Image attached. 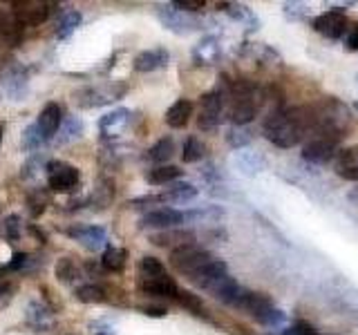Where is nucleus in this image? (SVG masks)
<instances>
[{"label":"nucleus","instance_id":"nucleus-34","mask_svg":"<svg viewBox=\"0 0 358 335\" xmlns=\"http://www.w3.org/2000/svg\"><path fill=\"white\" fill-rule=\"evenodd\" d=\"M280 335H320V333L313 329L309 322H296V324H291V327H287Z\"/></svg>","mask_w":358,"mask_h":335},{"label":"nucleus","instance_id":"nucleus-36","mask_svg":"<svg viewBox=\"0 0 358 335\" xmlns=\"http://www.w3.org/2000/svg\"><path fill=\"white\" fill-rule=\"evenodd\" d=\"M5 237L16 241L20 237V217L18 215H9L5 219Z\"/></svg>","mask_w":358,"mask_h":335},{"label":"nucleus","instance_id":"nucleus-7","mask_svg":"<svg viewBox=\"0 0 358 335\" xmlns=\"http://www.w3.org/2000/svg\"><path fill=\"white\" fill-rule=\"evenodd\" d=\"M184 223V212L182 210H175V208H157L148 215H143L141 228H148V230H171V228H177Z\"/></svg>","mask_w":358,"mask_h":335},{"label":"nucleus","instance_id":"nucleus-1","mask_svg":"<svg viewBox=\"0 0 358 335\" xmlns=\"http://www.w3.org/2000/svg\"><path fill=\"white\" fill-rule=\"evenodd\" d=\"M311 117H305L302 110H282L264 121V137L278 148H294L307 132Z\"/></svg>","mask_w":358,"mask_h":335},{"label":"nucleus","instance_id":"nucleus-28","mask_svg":"<svg viewBox=\"0 0 358 335\" xmlns=\"http://www.w3.org/2000/svg\"><path fill=\"white\" fill-rule=\"evenodd\" d=\"M81 25V14H78L76 9H70V11H65L63 18L59 20V29H56V36H59L61 40L63 38H70L72 36V31Z\"/></svg>","mask_w":358,"mask_h":335},{"label":"nucleus","instance_id":"nucleus-38","mask_svg":"<svg viewBox=\"0 0 358 335\" xmlns=\"http://www.w3.org/2000/svg\"><path fill=\"white\" fill-rule=\"evenodd\" d=\"M201 52H206L204 63H210L213 59H215V56H217V43H215V38H206V40H201V45L195 50V54H201Z\"/></svg>","mask_w":358,"mask_h":335},{"label":"nucleus","instance_id":"nucleus-41","mask_svg":"<svg viewBox=\"0 0 358 335\" xmlns=\"http://www.w3.org/2000/svg\"><path fill=\"white\" fill-rule=\"evenodd\" d=\"M27 260L29 257L25 253H16L14 257H11V262L7 264V271H20V268L27 264Z\"/></svg>","mask_w":358,"mask_h":335},{"label":"nucleus","instance_id":"nucleus-19","mask_svg":"<svg viewBox=\"0 0 358 335\" xmlns=\"http://www.w3.org/2000/svg\"><path fill=\"white\" fill-rule=\"evenodd\" d=\"M193 117V103H190L188 98H179L177 103H173L166 112V123L171 126L173 130H179L184 128L186 123Z\"/></svg>","mask_w":358,"mask_h":335},{"label":"nucleus","instance_id":"nucleus-27","mask_svg":"<svg viewBox=\"0 0 358 335\" xmlns=\"http://www.w3.org/2000/svg\"><path fill=\"white\" fill-rule=\"evenodd\" d=\"M173 152H175V141H173V137H164V139H159V141L152 145L148 156H150L155 163H166L173 156Z\"/></svg>","mask_w":358,"mask_h":335},{"label":"nucleus","instance_id":"nucleus-15","mask_svg":"<svg viewBox=\"0 0 358 335\" xmlns=\"http://www.w3.org/2000/svg\"><path fill=\"white\" fill-rule=\"evenodd\" d=\"M195 241V232L193 230H179V228H171V230H159L150 234V244L155 246H166V248H182V246H188Z\"/></svg>","mask_w":358,"mask_h":335},{"label":"nucleus","instance_id":"nucleus-45","mask_svg":"<svg viewBox=\"0 0 358 335\" xmlns=\"http://www.w3.org/2000/svg\"><path fill=\"white\" fill-rule=\"evenodd\" d=\"M3 132H5V126H0V143H3Z\"/></svg>","mask_w":358,"mask_h":335},{"label":"nucleus","instance_id":"nucleus-23","mask_svg":"<svg viewBox=\"0 0 358 335\" xmlns=\"http://www.w3.org/2000/svg\"><path fill=\"white\" fill-rule=\"evenodd\" d=\"M101 264H103V268L110 273H121L128 264V251L108 246L103 251V257H101Z\"/></svg>","mask_w":358,"mask_h":335},{"label":"nucleus","instance_id":"nucleus-42","mask_svg":"<svg viewBox=\"0 0 358 335\" xmlns=\"http://www.w3.org/2000/svg\"><path fill=\"white\" fill-rule=\"evenodd\" d=\"M347 50L350 52H358V25L350 31V36H347Z\"/></svg>","mask_w":358,"mask_h":335},{"label":"nucleus","instance_id":"nucleus-32","mask_svg":"<svg viewBox=\"0 0 358 335\" xmlns=\"http://www.w3.org/2000/svg\"><path fill=\"white\" fill-rule=\"evenodd\" d=\"M43 143H45V139H43V134L38 132L36 126L25 128V132H22V150L34 152V150H38Z\"/></svg>","mask_w":358,"mask_h":335},{"label":"nucleus","instance_id":"nucleus-5","mask_svg":"<svg viewBox=\"0 0 358 335\" xmlns=\"http://www.w3.org/2000/svg\"><path fill=\"white\" fill-rule=\"evenodd\" d=\"M222 110H224V96L220 89L201 96V114L197 119L199 130H215L222 123Z\"/></svg>","mask_w":358,"mask_h":335},{"label":"nucleus","instance_id":"nucleus-37","mask_svg":"<svg viewBox=\"0 0 358 335\" xmlns=\"http://www.w3.org/2000/svg\"><path fill=\"white\" fill-rule=\"evenodd\" d=\"M175 9L184 11V14H190V11H199L201 7H206L204 0H173L171 3Z\"/></svg>","mask_w":358,"mask_h":335},{"label":"nucleus","instance_id":"nucleus-8","mask_svg":"<svg viewBox=\"0 0 358 335\" xmlns=\"http://www.w3.org/2000/svg\"><path fill=\"white\" fill-rule=\"evenodd\" d=\"M336 145H338V139L322 134L320 139H313L305 145V150H302V159L309 161V163H316V165L329 163L336 156Z\"/></svg>","mask_w":358,"mask_h":335},{"label":"nucleus","instance_id":"nucleus-33","mask_svg":"<svg viewBox=\"0 0 358 335\" xmlns=\"http://www.w3.org/2000/svg\"><path fill=\"white\" fill-rule=\"evenodd\" d=\"M251 132L249 130H244V128H231L229 130V134H227V141H229V145H231V148H244V145H249L251 143Z\"/></svg>","mask_w":358,"mask_h":335},{"label":"nucleus","instance_id":"nucleus-25","mask_svg":"<svg viewBox=\"0 0 358 335\" xmlns=\"http://www.w3.org/2000/svg\"><path fill=\"white\" fill-rule=\"evenodd\" d=\"M224 217V210L220 206H206L199 210H188L184 212V221H201V223H210V221H220Z\"/></svg>","mask_w":358,"mask_h":335},{"label":"nucleus","instance_id":"nucleus-31","mask_svg":"<svg viewBox=\"0 0 358 335\" xmlns=\"http://www.w3.org/2000/svg\"><path fill=\"white\" fill-rule=\"evenodd\" d=\"M166 268L159 260H155V257H143L139 262V279H150V277H157V275H164Z\"/></svg>","mask_w":358,"mask_h":335},{"label":"nucleus","instance_id":"nucleus-18","mask_svg":"<svg viewBox=\"0 0 358 335\" xmlns=\"http://www.w3.org/2000/svg\"><path fill=\"white\" fill-rule=\"evenodd\" d=\"M336 174L345 181L358 184V148H347L338 152V161H336Z\"/></svg>","mask_w":358,"mask_h":335},{"label":"nucleus","instance_id":"nucleus-14","mask_svg":"<svg viewBox=\"0 0 358 335\" xmlns=\"http://www.w3.org/2000/svg\"><path fill=\"white\" fill-rule=\"evenodd\" d=\"M208 290H210L213 297H215L217 302H222V304H229V306L238 304L242 293H244V288L238 282H235L233 277H229V275H224L222 279H217L215 284L208 286Z\"/></svg>","mask_w":358,"mask_h":335},{"label":"nucleus","instance_id":"nucleus-12","mask_svg":"<svg viewBox=\"0 0 358 335\" xmlns=\"http://www.w3.org/2000/svg\"><path fill=\"white\" fill-rule=\"evenodd\" d=\"M139 288L145 295H155V297H175L177 299V293H179L175 279L168 273L150 277V279H139Z\"/></svg>","mask_w":358,"mask_h":335},{"label":"nucleus","instance_id":"nucleus-29","mask_svg":"<svg viewBox=\"0 0 358 335\" xmlns=\"http://www.w3.org/2000/svg\"><path fill=\"white\" fill-rule=\"evenodd\" d=\"M76 299L83 302V304H101V302H106V290L101 286L87 284V286L76 288Z\"/></svg>","mask_w":358,"mask_h":335},{"label":"nucleus","instance_id":"nucleus-30","mask_svg":"<svg viewBox=\"0 0 358 335\" xmlns=\"http://www.w3.org/2000/svg\"><path fill=\"white\" fill-rule=\"evenodd\" d=\"M54 273H56V277L61 279V282L67 284V282H72V279L78 275V268H76L72 257H61V260L56 262V266H54Z\"/></svg>","mask_w":358,"mask_h":335},{"label":"nucleus","instance_id":"nucleus-20","mask_svg":"<svg viewBox=\"0 0 358 335\" xmlns=\"http://www.w3.org/2000/svg\"><path fill=\"white\" fill-rule=\"evenodd\" d=\"M50 16L48 5H34L29 3L27 9H16V20L20 25H41Z\"/></svg>","mask_w":358,"mask_h":335},{"label":"nucleus","instance_id":"nucleus-35","mask_svg":"<svg viewBox=\"0 0 358 335\" xmlns=\"http://www.w3.org/2000/svg\"><path fill=\"white\" fill-rule=\"evenodd\" d=\"M81 130H83V126L78 123L76 119H65V128H63V139H61V143H65V141H72V139H76L78 134H81Z\"/></svg>","mask_w":358,"mask_h":335},{"label":"nucleus","instance_id":"nucleus-39","mask_svg":"<svg viewBox=\"0 0 358 335\" xmlns=\"http://www.w3.org/2000/svg\"><path fill=\"white\" fill-rule=\"evenodd\" d=\"M177 299L182 302V304H184L186 308L201 311V302H199L195 295H190V293H184V290H179V293H177Z\"/></svg>","mask_w":358,"mask_h":335},{"label":"nucleus","instance_id":"nucleus-44","mask_svg":"<svg viewBox=\"0 0 358 335\" xmlns=\"http://www.w3.org/2000/svg\"><path fill=\"white\" fill-rule=\"evenodd\" d=\"M94 335H115V331L110 327H101V333H94Z\"/></svg>","mask_w":358,"mask_h":335},{"label":"nucleus","instance_id":"nucleus-2","mask_svg":"<svg viewBox=\"0 0 358 335\" xmlns=\"http://www.w3.org/2000/svg\"><path fill=\"white\" fill-rule=\"evenodd\" d=\"M260 110V94L253 85H238L233 89V105H231V121L235 126L244 128L246 123H251Z\"/></svg>","mask_w":358,"mask_h":335},{"label":"nucleus","instance_id":"nucleus-10","mask_svg":"<svg viewBox=\"0 0 358 335\" xmlns=\"http://www.w3.org/2000/svg\"><path fill=\"white\" fill-rule=\"evenodd\" d=\"M224 275H229V266H227V262H222V260H213L208 262V264H204L201 268H197V271L193 273V275H188V279L193 282L195 286H199V288H204V290H208V286H213L217 282V279H222Z\"/></svg>","mask_w":358,"mask_h":335},{"label":"nucleus","instance_id":"nucleus-6","mask_svg":"<svg viewBox=\"0 0 358 335\" xmlns=\"http://www.w3.org/2000/svg\"><path fill=\"white\" fill-rule=\"evenodd\" d=\"M45 170H48V181L54 193H67L78 184V170L70 163L50 161L45 165Z\"/></svg>","mask_w":358,"mask_h":335},{"label":"nucleus","instance_id":"nucleus-26","mask_svg":"<svg viewBox=\"0 0 358 335\" xmlns=\"http://www.w3.org/2000/svg\"><path fill=\"white\" fill-rule=\"evenodd\" d=\"M206 156V145L201 143L197 137H188L184 143V150H182V159L184 163H197Z\"/></svg>","mask_w":358,"mask_h":335},{"label":"nucleus","instance_id":"nucleus-17","mask_svg":"<svg viewBox=\"0 0 358 335\" xmlns=\"http://www.w3.org/2000/svg\"><path fill=\"white\" fill-rule=\"evenodd\" d=\"M197 197V188L190 186V184H171L162 195H157V201H164V204H188V201H193Z\"/></svg>","mask_w":358,"mask_h":335},{"label":"nucleus","instance_id":"nucleus-11","mask_svg":"<svg viewBox=\"0 0 358 335\" xmlns=\"http://www.w3.org/2000/svg\"><path fill=\"white\" fill-rule=\"evenodd\" d=\"M67 234L92 253L106 248V244H108V232L101 226H78V228H72Z\"/></svg>","mask_w":358,"mask_h":335},{"label":"nucleus","instance_id":"nucleus-43","mask_svg":"<svg viewBox=\"0 0 358 335\" xmlns=\"http://www.w3.org/2000/svg\"><path fill=\"white\" fill-rule=\"evenodd\" d=\"M166 308H162V306H148L145 308V315L148 318H166Z\"/></svg>","mask_w":358,"mask_h":335},{"label":"nucleus","instance_id":"nucleus-3","mask_svg":"<svg viewBox=\"0 0 358 335\" xmlns=\"http://www.w3.org/2000/svg\"><path fill=\"white\" fill-rule=\"evenodd\" d=\"M213 260L210 253L197 248L195 244H188V246H182V248H175L171 253V264L177 268L179 273H184L186 277L193 275L197 268H201L204 264H208Z\"/></svg>","mask_w":358,"mask_h":335},{"label":"nucleus","instance_id":"nucleus-13","mask_svg":"<svg viewBox=\"0 0 358 335\" xmlns=\"http://www.w3.org/2000/svg\"><path fill=\"white\" fill-rule=\"evenodd\" d=\"M61 123H63V112H61L59 103H48V105L41 110V117H38L36 128L43 134V139L50 141V139L56 137V132L61 130Z\"/></svg>","mask_w":358,"mask_h":335},{"label":"nucleus","instance_id":"nucleus-21","mask_svg":"<svg viewBox=\"0 0 358 335\" xmlns=\"http://www.w3.org/2000/svg\"><path fill=\"white\" fill-rule=\"evenodd\" d=\"M27 322L31 324L34 329H48L54 324V318H52V311L41 304V302H31V304L27 306Z\"/></svg>","mask_w":358,"mask_h":335},{"label":"nucleus","instance_id":"nucleus-9","mask_svg":"<svg viewBox=\"0 0 358 335\" xmlns=\"http://www.w3.org/2000/svg\"><path fill=\"white\" fill-rule=\"evenodd\" d=\"M157 14H159V20L166 25V29H171L175 34H188V31L197 29V25H199L195 18H190L188 14H184V11L175 9L173 5L159 7Z\"/></svg>","mask_w":358,"mask_h":335},{"label":"nucleus","instance_id":"nucleus-40","mask_svg":"<svg viewBox=\"0 0 358 335\" xmlns=\"http://www.w3.org/2000/svg\"><path fill=\"white\" fill-rule=\"evenodd\" d=\"M11 299H14V288L9 284H0V311L7 308L11 304Z\"/></svg>","mask_w":358,"mask_h":335},{"label":"nucleus","instance_id":"nucleus-22","mask_svg":"<svg viewBox=\"0 0 358 335\" xmlns=\"http://www.w3.org/2000/svg\"><path fill=\"white\" fill-rule=\"evenodd\" d=\"M182 177V170L177 165H162V168H155L148 174H145V181L150 186H171L175 184L177 179Z\"/></svg>","mask_w":358,"mask_h":335},{"label":"nucleus","instance_id":"nucleus-16","mask_svg":"<svg viewBox=\"0 0 358 335\" xmlns=\"http://www.w3.org/2000/svg\"><path fill=\"white\" fill-rule=\"evenodd\" d=\"M171 61V56L164 47H155V50H145L141 54H137V59H134V70L137 72H155V70H162V67L168 65Z\"/></svg>","mask_w":358,"mask_h":335},{"label":"nucleus","instance_id":"nucleus-24","mask_svg":"<svg viewBox=\"0 0 358 335\" xmlns=\"http://www.w3.org/2000/svg\"><path fill=\"white\" fill-rule=\"evenodd\" d=\"M128 119H130V110L119 107V110H115V112H110V114L101 117V121H99V130H101V132H106V134H112V132H117L119 128L126 126Z\"/></svg>","mask_w":358,"mask_h":335},{"label":"nucleus","instance_id":"nucleus-46","mask_svg":"<svg viewBox=\"0 0 358 335\" xmlns=\"http://www.w3.org/2000/svg\"><path fill=\"white\" fill-rule=\"evenodd\" d=\"M356 110H358V103H356Z\"/></svg>","mask_w":358,"mask_h":335},{"label":"nucleus","instance_id":"nucleus-4","mask_svg":"<svg viewBox=\"0 0 358 335\" xmlns=\"http://www.w3.org/2000/svg\"><path fill=\"white\" fill-rule=\"evenodd\" d=\"M311 27H313V31L320 34L324 38L341 40L345 34L350 31V20L345 18L341 9H331V11H324V14L313 18Z\"/></svg>","mask_w":358,"mask_h":335}]
</instances>
